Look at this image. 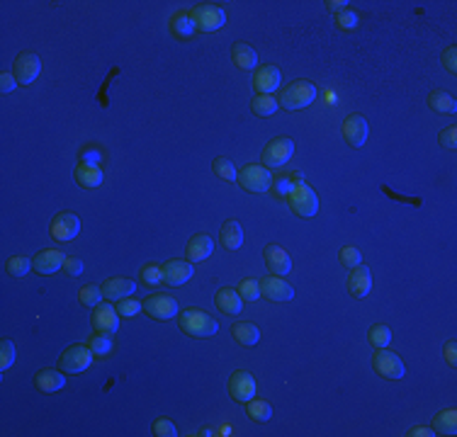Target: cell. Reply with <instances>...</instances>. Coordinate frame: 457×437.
<instances>
[{
  "instance_id": "cell-1",
  "label": "cell",
  "mask_w": 457,
  "mask_h": 437,
  "mask_svg": "<svg viewBox=\"0 0 457 437\" xmlns=\"http://www.w3.org/2000/svg\"><path fill=\"white\" fill-rule=\"evenodd\" d=\"M177 323H180V331L190 338H199V340H205V338H212L219 333V323L212 319L210 314L199 309H185L177 314Z\"/></svg>"
},
{
  "instance_id": "cell-2",
  "label": "cell",
  "mask_w": 457,
  "mask_h": 437,
  "mask_svg": "<svg viewBox=\"0 0 457 437\" xmlns=\"http://www.w3.org/2000/svg\"><path fill=\"white\" fill-rule=\"evenodd\" d=\"M319 90L312 80H295L285 90H280L277 95V105L282 110H290V112H297V110H307L314 100H317Z\"/></svg>"
},
{
  "instance_id": "cell-3",
  "label": "cell",
  "mask_w": 457,
  "mask_h": 437,
  "mask_svg": "<svg viewBox=\"0 0 457 437\" xmlns=\"http://www.w3.org/2000/svg\"><path fill=\"white\" fill-rule=\"evenodd\" d=\"M295 190L290 192V197H287V204H290V209L297 214V216L301 218H314L319 212V197L317 192H314L312 187L307 185L304 180H299V173H295Z\"/></svg>"
},
{
  "instance_id": "cell-4",
  "label": "cell",
  "mask_w": 457,
  "mask_h": 437,
  "mask_svg": "<svg viewBox=\"0 0 457 437\" xmlns=\"http://www.w3.org/2000/svg\"><path fill=\"white\" fill-rule=\"evenodd\" d=\"M273 180L275 177L270 175V168L265 166H246L238 171L236 182L246 190V192L253 195H265L273 190Z\"/></svg>"
},
{
  "instance_id": "cell-5",
  "label": "cell",
  "mask_w": 457,
  "mask_h": 437,
  "mask_svg": "<svg viewBox=\"0 0 457 437\" xmlns=\"http://www.w3.org/2000/svg\"><path fill=\"white\" fill-rule=\"evenodd\" d=\"M190 15H193L199 32H217L226 25V12L214 3H199V5L193 8Z\"/></svg>"
},
{
  "instance_id": "cell-6",
  "label": "cell",
  "mask_w": 457,
  "mask_h": 437,
  "mask_svg": "<svg viewBox=\"0 0 457 437\" xmlns=\"http://www.w3.org/2000/svg\"><path fill=\"white\" fill-rule=\"evenodd\" d=\"M372 367L380 377L384 379H404L406 377V367H404L402 358L397 352L387 350V347H377L375 358H372Z\"/></svg>"
},
{
  "instance_id": "cell-7",
  "label": "cell",
  "mask_w": 457,
  "mask_h": 437,
  "mask_svg": "<svg viewBox=\"0 0 457 437\" xmlns=\"http://www.w3.org/2000/svg\"><path fill=\"white\" fill-rule=\"evenodd\" d=\"M95 352L90 350V345H73L61 355L59 360V369L66 374H81L90 367Z\"/></svg>"
},
{
  "instance_id": "cell-8",
  "label": "cell",
  "mask_w": 457,
  "mask_h": 437,
  "mask_svg": "<svg viewBox=\"0 0 457 437\" xmlns=\"http://www.w3.org/2000/svg\"><path fill=\"white\" fill-rule=\"evenodd\" d=\"M295 155V141L290 136H280V139H273L263 149V166L265 168H280L285 166L287 160Z\"/></svg>"
},
{
  "instance_id": "cell-9",
  "label": "cell",
  "mask_w": 457,
  "mask_h": 437,
  "mask_svg": "<svg viewBox=\"0 0 457 437\" xmlns=\"http://www.w3.org/2000/svg\"><path fill=\"white\" fill-rule=\"evenodd\" d=\"M42 73V59H39L34 51H22L15 59V66H12V75L20 86H29L37 80V75Z\"/></svg>"
},
{
  "instance_id": "cell-10",
  "label": "cell",
  "mask_w": 457,
  "mask_h": 437,
  "mask_svg": "<svg viewBox=\"0 0 457 437\" xmlns=\"http://www.w3.org/2000/svg\"><path fill=\"white\" fill-rule=\"evenodd\" d=\"M144 311L156 321H171L180 314V306L171 294H151L144 301Z\"/></svg>"
},
{
  "instance_id": "cell-11",
  "label": "cell",
  "mask_w": 457,
  "mask_h": 437,
  "mask_svg": "<svg viewBox=\"0 0 457 437\" xmlns=\"http://www.w3.org/2000/svg\"><path fill=\"white\" fill-rule=\"evenodd\" d=\"M256 379H253L251 372H234L232 379H229V396H232L236 403H248L251 399H256Z\"/></svg>"
},
{
  "instance_id": "cell-12",
  "label": "cell",
  "mask_w": 457,
  "mask_h": 437,
  "mask_svg": "<svg viewBox=\"0 0 457 437\" xmlns=\"http://www.w3.org/2000/svg\"><path fill=\"white\" fill-rule=\"evenodd\" d=\"M49 234H51V238H56V240H73L75 236L81 234V218L71 212L56 214L51 226H49Z\"/></svg>"
},
{
  "instance_id": "cell-13",
  "label": "cell",
  "mask_w": 457,
  "mask_h": 437,
  "mask_svg": "<svg viewBox=\"0 0 457 437\" xmlns=\"http://www.w3.org/2000/svg\"><path fill=\"white\" fill-rule=\"evenodd\" d=\"M367 136H370V124H367V119L362 117V114H350V117H345L343 139L348 141L353 149H362Z\"/></svg>"
},
{
  "instance_id": "cell-14",
  "label": "cell",
  "mask_w": 457,
  "mask_h": 437,
  "mask_svg": "<svg viewBox=\"0 0 457 437\" xmlns=\"http://www.w3.org/2000/svg\"><path fill=\"white\" fill-rule=\"evenodd\" d=\"M195 277V267L190 260H171L163 265V282L168 287H183Z\"/></svg>"
},
{
  "instance_id": "cell-15",
  "label": "cell",
  "mask_w": 457,
  "mask_h": 437,
  "mask_svg": "<svg viewBox=\"0 0 457 437\" xmlns=\"http://www.w3.org/2000/svg\"><path fill=\"white\" fill-rule=\"evenodd\" d=\"M92 328L103 336H114L119 331V311L112 304H100L92 314Z\"/></svg>"
},
{
  "instance_id": "cell-16",
  "label": "cell",
  "mask_w": 457,
  "mask_h": 437,
  "mask_svg": "<svg viewBox=\"0 0 457 437\" xmlns=\"http://www.w3.org/2000/svg\"><path fill=\"white\" fill-rule=\"evenodd\" d=\"M345 287H348L350 297L355 299H365L367 294L372 292V272L367 265H358L353 267V272L345 279Z\"/></svg>"
},
{
  "instance_id": "cell-17",
  "label": "cell",
  "mask_w": 457,
  "mask_h": 437,
  "mask_svg": "<svg viewBox=\"0 0 457 437\" xmlns=\"http://www.w3.org/2000/svg\"><path fill=\"white\" fill-rule=\"evenodd\" d=\"M260 287V297H268L273 299V301H292L295 299V289H292V284H287L282 277H263L258 282Z\"/></svg>"
},
{
  "instance_id": "cell-18",
  "label": "cell",
  "mask_w": 457,
  "mask_h": 437,
  "mask_svg": "<svg viewBox=\"0 0 457 437\" xmlns=\"http://www.w3.org/2000/svg\"><path fill=\"white\" fill-rule=\"evenodd\" d=\"M263 260L268 265V270L277 277H285L292 272V258L287 255V251H282L280 245H268L263 251Z\"/></svg>"
},
{
  "instance_id": "cell-19",
  "label": "cell",
  "mask_w": 457,
  "mask_h": 437,
  "mask_svg": "<svg viewBox=\"0 0 457 437\" xmlns=\"http://www.w3.org/2000/svg\"><path fill=\"white\" fill-rule=\"evenodd\" d=\"M280 68H275V66H263V68L256 71V78H253V88L258 90V95H270L280 88Z\"/></svg>"
},
{
  "instance_id": "cell-20",
  "label": "cell",
  "mask_w": 457,
  "mask_h": 437,
  "mask_svg": "<svg viewBox=\"0 0 457 437\" xmlns=\"http://www.w3.org/2000/svg\"><path fill=\"white\" fill-rule=\"evenodd\" d=\"M64 262H66L64 253L49 248V251H42L34 255L32 265H34V272H39V275H54V272H59L61 267H64Z\"/></svg>"
},
{
  "instance_id": "cell-21",
  "label": "cell",
  "mask_w": 457,
  "mask_h": 437,
  "mask_svg": "<svg viewBox=\"0 0 457 437\" xmlns=\"http://www.w3.org/2000/svg\"><path fill=\"white\" fill-rule=\"evenodd\" d=\"M212 253H214V240H212V236H207V234L193 236L190 243H188V248H185V258H188L190 262L207 260Z\"/></svg>"
},
{
  "instance_id": "cell-22",
  "label": "cell",
  "mask_w": 457,
  "mask_h": 437,
  "mask_svg": "<svg viewBox=\"0 0 457 437\" xmlns=\"http://www.w3.org/2000/svg\"><path fill=\"white\" fill-rule=\"evenodd\" d=\"M136 292V282L127 277H110L108 282H103V294L110 301H122V299H129Z\"/></svg>"
},
{
  "instance_id": "cell-23",
  "label": "cell",
  "mask_w": 457,
  "mask_h": 437,
  "mask_svg": "<svg viewBox=\"0 0 457 437\" xmlns=\"http://www.w3.org/2000/svg\"><path fill=\"white\" fill-rule=\"evenodd\" d=\"M34 386H37L42 394H56L66 386V372L61 369H42L34 377Z\"/></svg>"
},
{
  "instance_id": "cell-24",
  "label": "cell",
  "mask_w": 457,
  "mask_h": 437,
  "mask_svg": "<svg viewBox=\"0 0 457 437\" xmlns=\"http://www.w3.org/2000/svg\"><path fill=\"white\" fill-rule=\"evenodd\" d=\"M214 301H217V309L226 316H238L243 311V299L241 294H238V289H232V287L219 289Z\"/></svg>"
},
{
  "instance_id": "cell-25",
  "label": "cell",
  "mask_w": 457,
  "mask_h": 437,
  "mask_svg": "<svg viewBox=\"0 0 457 437\" xmlns=\"http://www.w3.org/2000/svg\"><path fill=\"white\" fill-rule=\"evenodd\" d=\"M73 175H75V182H78L83 190H97L105 180L100 166H86V163H78Z\"/></svg>"
},
{
  "instance_id": "cell-26",
  "label": "cell",
  "mask_w": 457,
  "mask_h": 437,
  "mask_svg": "<svg viewBox=\"0 0 457 437\" xmlns=\"http://www.w3.org/2000/svg\"><path fill=\"white\" fill-rule=\"evenodd\" d=\"M232 59L241 71H253L258 66V51L246 42H236L232 47Z\"/></svg>"
},
{
  "instance_id": "cell-27",
  "label": "cell",
  "mask_w": 457,
  "mask_h": 437,
  "mask_svg": "<svg viewBox=\"0 0 457 437\" xmlns=\"http://www.w3.org/2000/svg\"><path fill=\"white\" fill-rule=\"evenodd\" d=\"M232 336L236 338L238 345L243 347H256L260 342V331L256 323H248V321H238L232 325Z\"/></svg>"
},
{
  "instance_id": "cell-28",
  "label": "cell",
  "mask_w": 457,
  "mask_h": 437,
  "mask_svg": "<svg viewBox=\"0 0 457 437\" xmlns=\"http://www.w3.org/2000/svg\"><path fill=\"white\" fill-rule=\"evenodd\" d=\"M171 32L175 34L177 39H190L195 32H197V25H195L193 15L190 12H175L171 17Z\"/></svg>"
},
{
  "instance_id": "cell-29",
  "label": "cell",
  "mask_w": 457,
  "mask_h": 437,
  "mask_svg": "<svg viewBox=\"0 0 457 437\" xmlns=\"http://www.w3.org/2000/svg\"><path fill=\"white\" fill-rule=\"evenodd\" d=\"M221 245H224L226 251H238L243 245V231H241V224L238 221H226L224 226H221Z\"/></svg>"
},
{
  "instance_id": "cell-30",
  "label": "cell",
  "mask_w": 457,
  "mask_h": 437,
  "mask_svg": "<svg viewBox=\"0 0 457 437\" xmlns=\"http://www.w3.org/2000/svg\"><path fill=\"white\" fill-rule=\"evenodd\" d=\"M428 107L433 110V112L438 114H455L457 112V102L455 97L450 95V92L445 90H433L428 95Z\"/></svg>"
},
{
  "instance_id": "cell-31",
  "label": "cell",
  "mask_w": 457,
  "mask_h": 437,
  "mask_svg": "<svg viewBox=\"0 0 457 437\" xmlns=\"http://www.w3.org/2000/svg\"><path fill=\"white\" fill-rule=\"evenodd\" d=\"M433 430L436 435H457V411L447 408L433 418Z\"/></svg>"
},
{
  "instance_id": "cell-32",
  "label": "cell",
  "mask_w": 457,
  "mask_h": 437,
  "mask_svg": "<svg viewBox=\"0 0 457 437\" xmlns=\"http://www.w3.org/2000/svg\"><path fill=\"white\" fill-rule=\"evenodd\" d=\"M246 413L251 421L256 423H268L270 418H273V405L268 403V401L263 399H251L246 403Z\"/></svg>"
},
{
  "instance_id": "cell-33",
  "label": "cell",
  "mask_w": 457,
  "mask_h": 437,
  "mask_svg": "<svg viewBox=\"0 0 457 437\" xmlns=\"http://www.w3.org/2000/svg\"><path fill=\"white\" fill-rule=\"evenodd\" d=\"M251 110L258 117H273L277 110H280V105H277V100H275L273 95H256L251 102Z\"/></svg>"
},
{
  "instance_id": "cell-34",
  "label": "cell",
  "mask_w": 457,
  "mask_h": 437,
  "mask_svg": "<svg viewBox=\"0 0 457 437\" xmlns=\"http://www.w3.org/2000/svg\"><path fill=\"white\" fill-rule=\"evenodd\" d=\"M78 299H81V304L86 306V309H97V306L103 304V287H95V284H88V287H83L81 292H78Z\"/></svg>"
},
{
  "instance_id": "cell-35",
  "label": "cell",
  "mask_w": 457,
  "mask_h": 437,
  "mask_svg": "<svg viewBox=\"0 0 457 437\" xmlns=\"http://www.w3.org/2000/svg\"><path fill=\"white\" fill-rule=\"evenodd\" d=\"M32 260H29L27 255H12L10 260H8L5 270L10 277H27L29 270H32Z\"/></svg>"
},
{
  "instance_id": "cell-36",
  "label": "cell",
  "mask_w": 457,
  "mask_h": 437,
  "mask_svg": "<svg viewBox=\"0 0 457 437\" xmlns=\"http://www.w3.org/2000/svg\"><path fill=\"white\" fill-rule=\"evenodd\" d=\"M212 171H214V175L219 177V180H226V182H234L236 180V175H238L236 166H234L229 158H214Z\"/></svg>"
},
{
  "instance_id": "cell-37",
  "label": "cell",
  "mask_w": 457,
  "mask_h": 437,
  "mask_svg": "<svg viewBox=\"0 0 457 437\" xmlns=\"http://www.w3.org/2000/svg\"><path fill=\"white\" fill-rule=\"evenodd\" d=\"M367 340H370L375 347H387L389 342H392V328L384 325V323L372 325L370 333H367Z\"/></svg>"
},
{
  "instance_id": "cell-38",
  "label": "cell",
  "mask_w": 457,
  "mask_h": 437,
  "mask_svg": "<svg viewBox=\"0 0 457 437\" xmlns=\"http://www.w3.org/2000/svg\"><path fill=\"white\" fill-rule=\"evenodd\" d=\"M90 350L95 352V358H108L110 350H112V336H103V333H97V336L90 338Z\"/></svg>"
},
{
  "instance_id": "cell-39",
  "label": "cell",
  "mask_w": 457,
  "mask_h": 437,
  "mask_svg": "<svg viewBox=\"0 0 457 437\" xmlns=\"http://www.w3.org/2000/svg\"><path fill=\"white\" fill-rule=\"evenodd\" d=\"M0 372H8V369L15 364V358H17V350H15V342L10 340H3L0 342Z\"/></svg>"
},
{
  "instance_id": "cell-40",
  "label": "cell",
  "mask_w": 457,
  "mask_h": 437,
  "mask_svg": "<svg viewBox=\"0 0 457 437\" xmlns=\"http://www.w3.org/2000/svg\"><path fill=\"white\" fill-rule=\"evenodd\" d=\"M141 282L149 287H156L163 282V267L161 265H144L141 267Z\"/></svg>"
},
{
  "instance_id": "cell-41",
  "label": "cell",
  "mask_w": 457,
  "mask_h": 437,
  "mask_svg": "<svg viewBox=\"0 0 457 437\" xmlns=\"http://www.w3.org/2000/svg\"><path fill=\"white\" fill-rule=\"evenodd\" d=\"M341 265L343 267H358V265H362V255H360V251L358 248H353V245H345V248H341Z\"/></svg>"
},
{
  "instance_id": "cell-42",
  "label": "cell",
  "mask_w": 457,
  "mask_h": 437,
  "mask_svg": "<svg viewBox=\"0 0 457 437\" xmlns=\"http://www.w3.org/2000/svg\"><path fill=\"white\" fill-rule=\"evenodd\" d=\"M358 20H360V17L353 10H345L336 15V25H338V29H343V32H353L355 27H358Z\"/></svg>"
},
{
  "instance_id": "cell-43",
  "label": "cell",
  "mask_w": 457,
  "mask_h": 437,
  "mask_svg": "<svg viewBox=\"0 0 457 437\" xmlns=\"http://www.w3.org/2000/svg\"><path fill=\"white\" fill-rule=\"evenodd\" d=\"M238 294H241V299H246V301H258L260 299L258 282H253V279H243V282L238 284Z\"/></svg>"
},
{
  "instance_id": "cell-44",
  "label": "cell",
  "mask_w": 457,
  "mask_h": 437,
  "mask_svg": "<svg viewBox=\"0 0 457 437\" xmlns=\"http://www.w3.org/2000/svg\"><path fill=\"white\" fill-rule=\"evenodd\" d=\"M141 309H144V304H139V301H134V299H122V301L117 304L119 316H127V319H134Z\"/></svg>"
},
{
  "instance_id": "cell-45",
  "label": "cell",
  "mask_w": 457,
  "mask_h": 437,
  "mask_svg": "<svg viewBox=\"0 0 457 437\" xmlns=\"http://www.w3.org/2000/svg\"><path fill=\"white\" fill-rule=\"evenodd\" d=\"M153 435L156 437H175L177 430L168 418H158V421L153 423Z\"/></svg>"
},
{
  "instance_id": "cell-46",
  "label": "cell",
  "mask_w": 457,
  "mask_h": 437,
  "mask_svg": "<svg viewBox=\"0 0 457 437\" xmlns=\"http://www.w3.org/2000/svg\"><path fill=\"white\" fill-rule=\"evenodd\" d=\"M438 141H441L443 149H457V129L455 127H447L443 129L441 134H438Z\"/></svg>"
},
{
  "instance_id": "cell-47",
  "label": "cell",
  "mask_w": 457,
  "mask_h": 437,
  "mask_svg": "<svg viewBox=\"0 0 457 437\" xmlns=\"http://www.w3.org/2000/svg\"><path fill=\"white\" fill-rule=\"evenodd\" d=\"M273 185H275V192H277V197H282V199H287L290 197V192L295 190V180H290V177H277V180H273Z\"/></svg>"
},
{
  "instance_id": "cell-48",
  "label": "cell",
  "mask_w": 457,
  "mask_h": 437,
  "mask_svg": "<svg viewBox=\"0 0 457 437\" xmlns=\"http://www.w3.org/2000/svg\"><path fill=\"white\" fill-rule=\"evenodd\" d=\"M100 160H103V155H100V151L97 149H83L81 151V163H86V166H100Z\"/></svg>"
},
{
  "instance_id": "cell-49",
  "label": "cell",
  "mask_w": 457,
  "mask_h": 437,
  "mask_svg": "<svg viewBox=\"0 0 457 437\" xmlns=\"http://www.w3.org/2000/svg\"><path fill=\"white\" fill-rule=\"evenodd\" d=\"M443 64L450 73H457V47H447L443 51Z\"/></svg>"
},
{
  "instance_id": "cell-50",
  "label": "cell",
  "mask_w": 457,
  "mask_h": 437,
  "mask_svg": "<svg viewBox=\"0 0 457 437\" xmlns=\"http://www.w3.org/2000/svg\"><path fill=\"white\" fill-rule=\"evenodd\" d=\"M83 267L86 265H83L81 258H66V262H64V270L69 272L71 277H78V275L83 272Z\"/></svg>"
},
{
  "instance_id": "cell-51",
  "label": "cell",
  "mask_w": 457,
  "mask_h": 437,
  "mask_svg": "<svg viewBox=\"0 0 457 437\" xmlns=\"http://www.w3.org/2000/svg\"><path fill=\"white\" fill-rule=\"evenodd\" d=\"M15 86H17V80H15V75L12 73H3L0 75V90H3V95H8V92H12L15 90Z\"/></svg>"
},
{
  "instance_id": "cell-52",
  "label": "cell",
  "mask_w": 457,
  "mask_h": 437,
  "mask_svg": "<svg viewBox=\"0 0 457 437\" xmlns=\"http://www.w3.org/2000/svg\"><path fill=\"white\" fill-rule=\"evenodd\" d=\"M445 360H447V364H452V367L457 364V345H455V340H447L445 342Z\"/></svg>"
},
{
  "instance_id": "cell-53",
  "label": "cell",
  "mask_w": 457,
  "mask_h": 437,
  "mask_svg": "<svg viewBox=\"0 0 457 437\" xmlns=\"http://www.w3.org/2000/svg\"><path fill=\"white\" fill-rule=\"evenodd\" d=\"M348 5H350L348 0H326V8L331 12H345L348 10Z\"/></svg>"
},
{
  "instance_id": "cell-54",
  "label": "cell",
  "mask_w": 457,
  "mask_h": 437,
  "mask_svg": "<svg viewBox=\"0 0 457 437\" xmlns=\"http://www.w3.org/2000/svg\"><path fill=\"white\" fill-rule=\"evenodd\" d=\"M406 435H409V437H433L436 432L428 430V427H414V430H409Z\"/></svg>"
}]
</instances>
